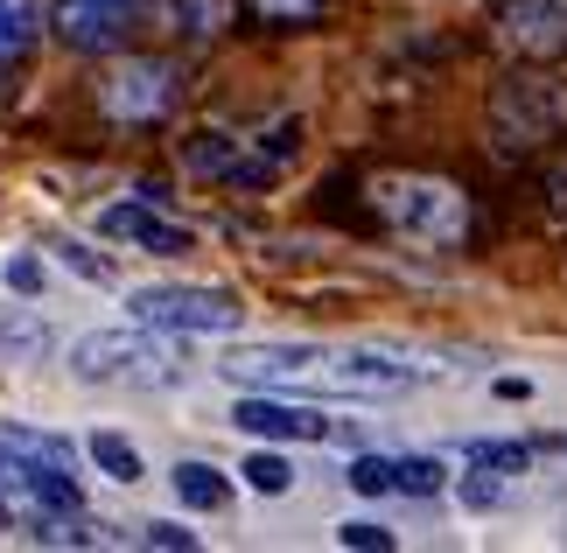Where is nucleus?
<instances>
[{
	"label": "nucleus",
	"mask_w": 567,
	"mask_h": 553,
	"mask_svg": "<svg viewBox=\"0 0 567 553\" xmlns=\"http://www.w3.org/2000/svg\"><path fill=\"white\" fill-rule=\"evenodd\" d=\"M0 280H8V295H42V259L35 253H8L0 259Z\"/></svg>",
	"instance_id": "24"
},
{
	"label": "nucleus",
	"mask_w": 567,
	"mask_h": 553,
	"mask_svg": "<svg viewBox=\"0 0 567 553\" xmlns=\"http://www.w3.org/2000/svg\"><path fill=\"white\" fill-rule=\"evenodd\" d=\"M141 14L168 42H210V35H225L231 0H141Z\"/></svg>",
	"instance_id": "11"
},
{
	"label": "nucleus",
	"mask_w": 567,
	"mask_h": 553,
	"mask_svg": "<svg viewBox=\"0 0 567 553\" xmlns=\"http://www.w3.org/2000/svg\"><path fill=\"white\" fill-rule=\"evenodd\" d=\"M442 483H449L442 455H400V498H434Z\"/></svg>",
	"instance_id": "21"
},
{
	"label": "nucleus",
	"mask_w": 567,
	"mask_h": 553,
	"mask_svg": "<svg viewBox=\"0 0 567 553\" xmlns=\"http://www.w3.org/2000/svg\"><path fill=\"white\" fill-rule=\"evenodd\" d=\"M505 42L533 57L567 50V0H512L505 8Z\"/></svg>",
	"instance_id": "12"
},
{
	"label": "nucleus",
	"mask_w": 567,
	"mask_h": 553,
	"mask_svg": "<svg viewBox=\"0 0 567 553\" xmlns=\"http://www.w3.org/2000/svg\"><path fill=\"white\" fill-rule=\"evenodd\" d=\"M126 308H134V322H155L168 337H231V329H246V301L231 287H196V280L134 287Z\"/></svg>",
	"instance_id": "3"
},
{
	"label": "nucleus",
	"mask_w": 567,
	"mask_h": 553,
	"mask_svg": "<svg viewBox=\"0 0 567 553\" xmlns=\"http://www.w3.org/2000/svg\"><path fill=\"white\" fill-rule=\"evenodd\" d=\"M42 35V0H0V63H14Z\"/></svg>",
	"instance_id": "16"
},
{
	"label": "nucleus",
	"mask_w": 567,
	"mask_h": 553,
	"mask_svg": "<svg viewBox=\"0 0 567 553\" xmlns=\"http://www.w3.org/2000/svg\"><path fill=\"white\" fill-rule=\"evenodd\" d=\"M141 540L147 546H196V533H189V525H176V519H147Z\"/></svg>",
	"instance_id": "26"
},
{
	"label": "nucleus",
	"mask_w": 567,
	"mask_h": 553,
	"mask_svg": "<svg viewBox=\"0 0 567 553\" xmlns=\"http://www.w3.org/2000/svg\"><path fill=\"white\" fill-rule=\"evenodd\" d=\"M322 358H330L322 344H252V350H231V358L217 365V379H231V386H288V379L322 371Z\"/></svg>",
	"instance_id": "10"
},
{
	"label": "nucleus",
	"mask_w": 567,
	"mask_h": 553,
	"mask_svg": "<svg viewBox=\"0 0 567 553\" xmlns=\"http://www.w3.org/2000/svg\"><path fill=\"white\" fill-rule=\"evenodd\" d=\"M0 441H8L14 455H29V462H56V470H71V441H63V434H35V428H0Z\"/></svg>",
	"instance_id": "20"
},
{
	"label": "nucleus",
	"mask_w": 567,
	"mask_h": 553,
	"mask_svg": "<svg viewBox=\"0 0 567 553\" xmlns=\"http://www.w3.org/2000/svg\"><path fill=\"white\" fill-rule=\"evenodd\" d=\"M351 491L358 498H392L400 491V455H358L351 462Z\"/></svg>",
	"instance_id": "19"
},
{
	"label": "nucleus",
	"mask_w": 567,
	"mask_h": 553,
	"mask_svg": "<svg viewBox=\"0 0 567 553\" xmlns=\"http://www.w3.org/2000/svg\"><path fill=\"white\" fill-rule=\"evenodd\" d=\"M63 259H71V267L84 274V280H105V259H92V253H84V246H56Z\"/></svg>",
	"instance_id": "28"
},
{
	"label": "nucleus",
	"mask_w": 567,
	"mask_h": 553,
	"mask_svg": "<svg viewBox=\"0 0 567 553\" xmlns=\"http://www.w3.org/2000/svg\"><path fill=\"white\" fill-rule=\"evenodd\" d=\"M316 379H322V386H337V392H358V400H372V392H406V386H421L427 371L400 365L392 350H330Z\"/></svg>",
	"instance_id": "9"
},
{
	"label": "nucleus",
	"mask_w": 567,
	"mask_h": 553,
	"mask_svg": "<svg viewBox=\"0 0 567 553\" xmlns=\"http://www.w3.org/2000/svg\"><path fill=\"white\" fill-rule=\"evenodd\" d=\"M470 462L505 470V477H526L533 470V441H470Z\"/></svg>",
	"instance_id": "22"
},
{
	"label": "nucleus",
	"mask_w": 567,
	"mask_h": 553,
	"mask_svg": "<svg viewBox=\"0 0 567 553\" xmlns=\"http://www.w3.org/2000/svg\"><path fill=\"white\" fill-rule=\"evenodd\" d=\"M231 428H246L259 441H351V428L330 413H309V407H288V400H267V392H252V400L231 407Z\"/></svg>",
	"instance_id": "7"
},
{
	"label": "nucleus",
	"mask_w": 567,
	"mask_h": 553,
	"mask_svg": "<svg viewBox=\"0 0 567 553\" xmlns=\"http://www.w3.org/2000/svg\"><path fill=\"white\" fill-rule=\"evenodd\" d=\"M455 498H463L470 512H497V504L512 498V477H505V470H484V462H470V477L455 483Z\"/></svg>",
	"instance_id": "18"
},
{
	"label": "nucleus",
	"mask_w": 567,
	"mask_h": 553,
	"mask_svg": "<svg viewBox=\"0 0 567 553\" xmlns=\"http://www.w3.org/2000/svg\"><path fill=\"white\" fill-rule=\"evenodd\" d=\"M295 154H301V113H280L274 126H259V134L238 141V162H231L225 183H231V190H267V183H280V175H288Z\"/></svg>",
	"instance_id": "8"
},
{
	"label": "nucleus",
	"mask_w": 567,
	"mask_h": 553,
	"mask_svg": "<svg viewBox=\"0 0 567 553\" xmlns=\"http://www.w3.org/2000/svg\"><path fill=\"white\" fill-rule=\"evenodd\" d=\"M238 477H246V491H252V498H288V491H295V462H288V455H274V449L246 455V470H238Z\"/></svg>",
	"instance_id": "17"
},
{
	"label": "nucleus",
	"mask_w": 567,
	"mask_h": 553,
	"mask_svg": "<svg viewBox=\"0 0 567 553\" xmlns=\"http://www.w3.org/2000/svg\"><path fill=\"white\" fill-rule=\"evenodd\" d=\"M176 92H183L176 63H162V57H126L120 71L99 84V105H105V120H120V126H155V120H168Z\"/></svg>",
	"instance_id": "4"
},
{
	"label": "nucleus",
	"mask_w": 567,
	"mask_h": 553,
	"mask_svg": "<svg viewBox=\"0 0 567 553\" xmlns=\"http://www.w3.org/2000/svg\"><path fill=\"white\" fill-rule=\"evenodd\" d=\"M372 211L385 217L406 246H427V253H455L470 238V196L449 183V175H413V168H385L364 183Z\"/></svg>",
	"instance_id": "1"
},
{
	"label": "nucleus",
	"mask_w": 567,
	"mask_h": 553,
	"mask_svg": "<svg viewBox=\"0 0 567 553\" xmlns=\"http://www.w3.org/2000/svg\"><path fill=\"white\" fill-rule=\"evenodd\" d=\"M134 14L141 0H50V35L78 57H99V50H120Z\"/></svg>",
	"instance_id": "5"
},
{
	"label": "nucleus",
	"mask_w": 567,
	"mask_h": 553,
	"mask_svg": "<svg viewBox=\"0 0 567 553\" xmlns=\"http://www.w3.org/2000/svg\"><path fill=\"white\" fill-rule=\"evenodd\" d=\"M238 141H246V134H231V126H196V134L183 141V168L189 175H217V183H225L231 162H238Z\"/></svg>",
	"instance_id": "13"
},
{
	"label": "nucleus",
	"mask_w": 567,
	"mask_h": 553,
	"mask_svg": "<svg viewBox=\"0 0 567 553\" xmlns=\"http://www.w3.org/2000/svg\"><path fill=\"white\" fill-rule=\"evenodd\" d=\"M84 455H92V470L105 477V483H141L147 470H141V449L126 434H92L84 441Z\"/></svg>",
	"instance_id": "15"
},
{
	"label": "nucleus",
	"mask_w": 567,
	"mask_h": 553,
	"mask_svg": "<svg viewBox=\"0 0 567 553\" xmlns=\"http://www.w3.org/2000/svg\"><path fill=\"white\" fill-rule=\"evenodd\" d=\"M99 238H113V246H141V253H162L176 259L196 246V232L176 225L168 211H155V196H120V204L99 211Z\"/></svg>",
	"instance_id": "6"
},
{
	"label": "nucleus",
	"mask_w": 567,
	"mask_h": 553,
	"mask_svg": "<svg viewBox=\"0 0 567 553\" xmlns=\"http://www.w3.org/2000/svg\"><path fill=\"white\" fill-rule=\"evenodd\" d=\"M252 8L267 14V21H288V29H295V21H309V14L322 8V0H252Z\"/></svg>",
	"instance_id": "27"
},
{
	"label": "nucleus",
	"mask_w": 567,
	"mask_h": 553,
	"mask_svg": "<svg viewBox=\"0 0 567 553\" xmlns=\"http://www.w3.org/2000/svg\"><path fill=\"white\" fill-rule=\"evenodd\" d=\"M168 483H176V498L189 512H225L231 504V483H225V470H210V462H176Z\"/></svg>",
	"instance_id": "14"
},
{
	"label": "nucleus",
	"mask_w": 567,
	"mask_h": 553,
	"mask_svg": "<svg viewBox=\"0 0 567 553\" xmlns=\"http://www.w3.org/2000/svg\"><path fill=\"white\" fill-rule=\"evenodd\" d=\"M337 540L351 546V553H372V546L385 553V546H392V533H385V525H372V519H351V525H337Z\"/></svg>",
	"instance_id": "25"
},
{
	"label": "nucleus",
	"mask_w": 567,
	"mask_h": 553,
	"mask_svg": "<svg viewBox=\"0 0 567 553\" xmlns=\"http://www.w3.org/2000/svg\"><path fill=\"white\" fill-rule=\"evenodd\" d=\"M42 344H50V329H42V322H29V316L0 322V358H35Z\"/></svg>",
	"instance_id": "23"
},
{
	"label": "nucleus",
	"mask_w": 567,
	"mask_h": 553,
	"mask_svg": "<svg viewBox=\"0 0 567 553\" xmlns=\"http://www.w3.org/2000/svg\"><path fill=\"white\" fill-rule=\"evenodd\" d=\"M71 371L84 386H176L183 358L168 344V329L134 322V329H92V337H78Z\"/></svg>",
	"instance_id": "2"
}]
</instances>
